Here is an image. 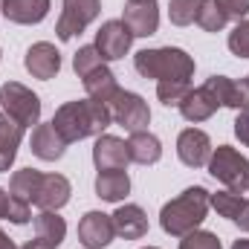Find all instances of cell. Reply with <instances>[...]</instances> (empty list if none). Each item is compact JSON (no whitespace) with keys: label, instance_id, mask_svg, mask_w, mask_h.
I'll return each mask as SVG.
<instances>
[{"label":"cell","instance_id":"obj_1","mask_svg":"<svg viewBox=\"0 0 249 249\" xmlns=\"http://www.w3.org/2000/svg\"><path fill=\"white\" fill-rule=\"evenodd\" d=\"M110 124H113L110 107L102 105V102H93V99L67 102V105H61L55 110V116H53V127L61 133V139L67 145L81 142L87 136H102Z\"/></svg>","mask_w":249,"mask_h":249},{"label":"cell","instance_id":"obj_2","mask_svg":"<svg viewBox=\"0 0 249 249\" xmlns=\"http://www.w3.org/2000/svg\"><path fill=\"white\" fill-rule=\"evenodd\" d=\"M209 191L203 186H188L183 194H177L174 200H168L160 212V226L165 235L171 238H186L188 232L200 229V223L209 214Z\"/></svg>","mask_w":249,"mask_h":249},{"label":"cell","instance_id":"obj_3","mask_svg":"<svg viewBox=\"0 0 249 249\" xmlns=\"http://www.w3.org/2000/svg\"><path fill=\"white\" fill-rule=\"evenodd\" d=\"M194 58L180 47H154V50H139L133 55V70L142 78H157V81H188L194 75Z\"/></svg>","mask_w":249,"mask_h":249},{"label":"cell","instance_id":"obj_4","mask_svg":"<svg viewBox=\"0 0 249 249\" xmlns=\"http://www.w3.org/2000/svg\"><path fill=\"white\" fill-rule=\"evenodd\" d=\"M206 168H209V174H212L217 183H223L229 191H238V194L249 191V160L238 151V148H232V145H217V148L212 151Z\"/></svg>","mask_w":249,"mask_h":249},{"label":"cell","instance_id":"obj_5","mask_svg":"<svg viewBox=\"0 0 249 249\" xmlns=\"http://www.w3.org/2000/svg\"><path fill=\"white\" fill-rule=\"evenodd\" d=\"M0 105L3 113H9L20 127H35L41 122V99L20 81H6L0 87Z\"/></svg>","mask_w":249,"mask_h":249},{"label":"cell","instance_id":"obj_6","mask_svg":"<svg viewBox=\"0 0 249 249\" xmlns=\"http://www.w3.org/2000/svg\"><path fill=\"white\" fill-rule=\"evenodd\" d=\"M102 15V0H61V15L55 23L58 41H72Z\"/></svg>","mask_w":249,"mask_h":249},{"label":"cell","instance_id":"obj_7","mask_svg":"<svg viewBox=\"0 0 249 249\" xmlns=\"http://www.w3.org/2000/svg\"><path fill=\"white\" fill-rule=\"evenodd\" d=\"M107 107H110L113 124L124 127L127 133L145 130V127L151 124V107H148V102H145L139 93H130V90H122V87H119V93L110 99Z\"/></svg>","mask_w":249,"mask_h":249},{"label":"cell","instance_id":"obj_8","mask_svg":"<svg viewBox=\"0 0 249 249\" xmlns=\"http://www.w3.org/2000/svg\"><path fill=\"white\" fill-rule=\"evenodd\" d=\"M133 32L127 29L124 20H105L96 32V50L105 61H119L130 53Z\"/></svg>","mask_w":249,"mask_h":249},{"label":"cell","instance_id":"obj_9","mask_svg":"<svg viewBox=\"0 0 249 249\" xmlns=\"http://www.w3.org/2000/svg\"><path fill=\"white\" fill-rule=\"evenodd\" d=\"M203 87L217 99L220 107H232L238 113L241 110H249V78L235 81L229 75H212V78H206Z\"/></svg>","mask_w":249,"mask_h":249},{"label":"cell","instance_id":"obj_10","mask_svg":"<svg viewBox=\"0 0 249 249\" xmlns=\"http://www.w3.org/2000/svg\"><path fill=\"white\" fill-rule=\"evenodd\" d=\"M122 20L133 32V38L157 35V29H160V6H157V0H124Z\"/></svg>","mask_w":249,"mask_h":249},{"label":"cell","instance_id":"obj_11","mask_svg":"<svg viewBox=\"0 0 249 249\" xmlns=\"http://www.w3.org/2000/svg\"><path fill=\"white\" fill-rule=\"evenodd\" d=\"M93 165L99 171H124L130 165V154H127V142L113 136V133H102L96 136L93 145Z\"/></svg>","mask_w":249,"mask_h":249},{"label":"cell","instance_id":"obj_12","mask_svg":"<svg viewBox=\"0 0 249 249\" xmlns=\"http://www.w3.org/2000/svg\"><path fill=\"white\" fill-rule=\"evenodd\" d=\"M116 238V226L113 217L105 212H87L78 220V241L87 249H105L110 247V241Z\"/></svg>","mask_w":249,"mask_h":249},{"label":"cell","instance_id":"obj_13","mask_svg":"<svg viewBox=\"0 0 249 249\" xmlns=\"http://www.w3.org/2000/svg\"><path fill=\"white\" fill-rule=\"evenodd\" d=\"M23 67L32 78H41V81H50L61 72V53L55 50V44L50 41H38L26 50L23 55Z\"/></svg>","mask_w":249,"mask_h":249},{"label":"cell","instance_id":"obj_14","mask_svg":"<svg viewBox=\"0 0 249 249\" xmlns=\"http://www.w3.org/2000/svg\"><path fill=\"white\" fill-rule=\"evenodd\" d=\"M212 151H214L212 148V139L200 127H186L177 136V157H180V162L188 165V168H203L209 162Z\"/></svg>","mask_w":249,"mask_h":249},{"label":"cell","instance_id":"obj_15","mask_svg":"<svg viewBox=\"0 0 249 249\" xmlns=\"http://www.w3.org/2000/svg\"><path fill=\"white\" fill-rule=\"evenodd\" d=\"M53 9V0H0V15L18 26L41 23Z\"/></svg>","mask_w":249,"mask_h":249},{"label":"cell","instance_id":"obj_16","mask_svg":"<svg viewBox=\"0 0 249 249\" xmlns=\"http://www.w3.org/2000/svg\"><path fill=\"white\" fill-rule=\"evenodd\" d=\"M29 148L44 162H55V160H61L64 154H67V142L61 139V133L53 127V122H38L32 127Z\"/></svg>","mask_w":249,"mask_h":249},{"label":"cell","instance_id":"obj_17","mask_svg":"<svg viewBox=\"0 0 249 249\" xmlns=\"http://www.w3.org/2000/svg\"><path fill=\"white\" fill-rule=\"evenodd\" d=\"M70 197H72V186H70V180L64 174H44L41 191L35 197V206L41 212H58L70 203Z\"/></svg>","mask_w":249,"mask_h":249},{"label":"cell","instance_id":"obj_18","mask_svg":"<svg viewBox=\"0 0 249 249\" xmlns=\"http://www.w3.org/2000/svg\"><path fill=\"white\" fill-rule=\"evenodd\" d=\"M110 217H113L116 235L124 238V241H139V238L148 235V214H145V209L136 206V203H124V206H119Z\"/></svg>","mask_w":249,"mask_h":249},{"label":"cell","instance_id":"obj_19","mask_svg":"<svg viewBox=\"0 0 249 249\" xmlns=\"http://www.w3.org/2000/svg\"><path fill=\"white\" fill-rule=\"evenodd\" d=\"M217 99L206 90V87H197V90H188V96L180 102V113H183V119L191 124L197 122H206V119H212L214 113H217Z\"/></svg>","mask_w":249,"mask_h":249},{"label":"cell","instance_id":"obj_20","mask_svg":"<svg viewBox=\"0 0 249 249\" xmlns=\"http://www.w3.org/2000/svg\"><path fill=\"white\" fill-rule=\"evenodd\" d=\"M127 154L136 165H157L162 160V142L151 130H133L127 139Z\"/></svg>","mask_w":249,"mask_h":249},{"label":"cell","instance_id":"obj_21","mask_svg":"<svg viewBox=\"0 0 249 249\" xmlns=\"http://www.w3.org/2000/svg\"><path fill=\"white\" fill-rule=\"evenodd\" d=\"M84 81V93H87V99H93V102H102V105H110V99L119 93V81H116V75L110 72V67H96L90 75H84L81 78Z\"/></svg>","mask_w":249,"mask_h":249},{"label":"cell","instance_id":"obj_22","mask_svg":"<svg viewBox=\"0 0 249 249\" xmlns=\"http://www.w3.org/2000/svg\"><path fill=\"white\" fill-rule=\"evenodd\" d=\"M23 130L26 127H20L9 113H0V174L12 168V162L18 157V145L23 139Z\"/></svg>","mask_w":249,"mask_h":249},{"label":"cell","instance_id":"obj_23","mask_svg":"<svg viewBox=\"0 0 249 249\" xmlns=\"http://www.w3.org/2000/svg\"><path fill=\"white\" fill-rule=\"evenodd\" d=\"M130 194V177L127 171H99L96 177V197L105 203H122Z\"/></svg>","mask_w":249,"mask_h":249},{"label":"cell","instance_id":"obj_24","mask_svg":"<svg viewBox=\"0 0 249 249\" xmlns=\"http://www.w3.org/2000/svg\"><path fill=\"white\" fill-rule=\"evenodd\" d=\"M35 238L58 249L67 238V220L58 212H38L35 214Z\"/></svg>","mask_w":249,"mask_h":249},{"label":"cell","instance_id":"obj_25","mask_svg":"<svg viewBox=\"0 0 249 249\" xmlns=\"http://www.w3.org/2000/svg\"><path fill=\"white\" fill-rule=\"evenodd\" d=\"M41 180H44V174H41L38 168H20V171H15L12 180H9V194L32 206L35 197H38V191H41Z\"/></svg>","mask_w":249,"mask_h":249},{"label":"cell","instance_id":"obj_26","mask_svg":"<svg viewBox=\"0 0 249 249\" xmlns=\"http://www.w3.org/2000/svg\"><path fill=\"white\" fill-rule=\"evenodd\" d=\"M244 200H247L244 194H238V191H229V188H223V191H214V194L209 197L212 209H214L220 217H226V220H235V217H238V212H241Z\"/></svg>","mask_w":249,"mask_h":249},{"label":"cell","instance_id":"obj_27","mask_svg":"<svg viewBox=\"0 0 249 249\" xmlns=\"http://www.w3.org/2000/svg\"><path fill=\"white\" fill-rule=\"evenodd\" d=\"M194 23H197L203 32H223V26H226V15L217 9L214 0H200Z\"/></svg>","mask_w":249,"mask_h":249},{"label":"cell","instance_id":"obj_28","mask_svg":"<svg viewBox=\"0 0 249 249\" xmlns=\"http://www.w3.org/2000/svg\"><path fill=\"white\" fill-rule=\"evenodd\" d=\"M105 58L99 55V50H96V44H87V47H78L75 50V55H72V70H75V75L78 78H84V75H90L96 67H102Z\"/></svg>","mask_w":249,"mask_h":249},{"label":"cell","instance_id":"obj_29","mask_svg":"<svg viewBox=\"0 0 249 249\" xmlns=\"http://www.w3.org/2000/svg\"><path fill=\"white\" fill-rule=\"evenodd\" d=\"M191 84L188 81H157V99L165 107H180V102L188 96Z\"/></svg>","mask_w":249,"mask_h":249},{"label":"cell","instance_id":"obj_30","mask_svg":"<svg viewBox=\"0 0 249 249\" xmlns=\"http://www.w3.org/2000/svg\"><path fill=\"white\" fill-rule=\"evenodd\" d=\"M200 0H168V20L174 26H188L197 18Z\"/></svg>","mask_w":249,"mask_h":249},{"label":"cell","instance_id":"obj_31","mask_svg":"<svg viewBox=\"0 0 249 249\" xmlns=\"http://www.w3.org/2000/svg\"><path fill=\"white\" fill-rule=\"evenodd\" d=\"M229 53L235 58H249V18H244L232 32H229Z\"/></svg>","mask_w":249,"mask_h":249},{"label":"cell","instance_id":"obj_32","mask_svg":"<svg viewBox=\"0 0 249 249\" xmlns=\"http://www.w3.org/2000/svg\"><path fill=\"white\" fill-rule=\"evenodd\" d=\"M180 249H223V244H220V238L214 232L194 229V232H188L186 238L180 241Z\"/></svg>","mask_w":249,"mask_h":249},{"label":"cell","instance_id":"obj_33","mask_svg":"<svg viewBox=\"0 0 249 249\" xmlns=\"http://www.w3.org/2000/svg\"><path fill=\"white\" fill-rule=\"evenodd\" d=\"M217 3V9L226 15V20H244L249 15V0H214Z\"/></svg>","mask_w":249,"mask_h":249},{"label":"cell","instance_id":"obj_34","mask_svg":"<svg viewBox=\"0 0 249 249\" xmlns=\"http://www.w3.org/2000/svg\"><path fill=\"white\" fill-rule=\"evenodd\" d=\"M6 220H9V223H15V226H26V223L32 220V209H29V203H23V200H18V197H12V203H9V214H6Z\"/></svg>","mask_w":249,"mask_h":249},{"label":"cell","instance_id":"obj_35","mask_svg":"<svg viewBox=\"0 0 249 249\" xmlns=\"http://www.w3.org/2000/svg\"><path fill=\"white\" fill-rule=\"evenodd\" d=\"M235 136L241 139V145L249 148V110H241L235 119Z\"/></svg>","mask_w":249,"mask_h":249},{"label":"cell","instance_id":"obj_36","mask_svg":"<svg viewBox=\"0 0 249 249\" xmlns=\"http://www.w3.org/2000/svg\"><path fill=\"white\" fill-rule=\"evenodd\" d=\"M232 223L241 226V232H247L249 235V200H244V206H241V212H238V217H235Z\"/></svg>","mask_w":249,"mask_h":249},{"label":"cell","instance_id":"obj_37","mask_svg":"<svg viewBox=\"0 0 249 249\" xmlns=\"http://www.w3.org/2000/svg\"><path fill=\"white\" fill-rule=\"evenodd\" d=\"M9 203H12V194L6 191V188H0V217L6 220V214H9Z\"/></svg>","mask_w":249,"mask_h":249},{"label":"cell","instance_id":"obj_38","mask_svg":"<svg viewBox=\"0 0 249 249\" xmlns=\"http://www.w3.org/2000/svg\"><path fill=\"white\" fill-rule=\"evenodd\" d=\"M20 249H55V247H50V244H44V241H38V238H35V241H29V244H23Z\"/></svg>","mask_w":249,"mask_h":249},{"label":"cell","instance_id":"obj_39","mask_svg":"<svg viewBox=\"0 0 249 249\" xmlns=\"http://www.w3.org/2000/svg\"><path fill=\"white\" fill-rule=\"evenodd\" d=\"M0 249H18V247H15V241H12L3 229H0Z\"/></svg>","mask_w":249,"mask_h":249},{"label":"cell","instance_id":"obj_40","mask_svg":"<svg viewBox=\"0 0 249 249\" xmlns=\"http://www.w3.org/2000/svg\"><path fill=\"white\" fill-rule=\"evenodd\" d=\"M232 249H249V238H238V241L232 244Z\"/></svg>","mask_w":249,"mask_h":249},{"label":"cell","instance_id":"obj_41","mask_svg":"<svg viewBox=\"0 0 249 249\" xmlns=\"http://www.w3.org/2000/svg\"><path fill=\"white\" fill-rule=\"evenodd\" d=\"M142 249H160V247H142Z\"/></svg>","mask_w":249,"mask_h":249},{"label":"cell","instance_id":"obj_42","mask_svg":"<svg viewBox=\"0 0 249 249\" xmlns=\"http://www.w3.org/2000/svg\"><path fill=\"white\" fill-rule=\"evenodd\" d=\"M0 61H3V53H0Z\"/></svg>","mask_w":249,"mask_h":249},{"label":"cell","instance_id":"obj_43","mask_svg":"<svg viewBox=\"0 0 249 249\" xmlns=\"http://www.w3.org/2000/svg\"><path fill=\"white\" fill-rule=\"evenodd\" d=\"M247 78H249V75H247Z\"/></svg>","mask_w":249,"mask_h":249}]
</instances>
